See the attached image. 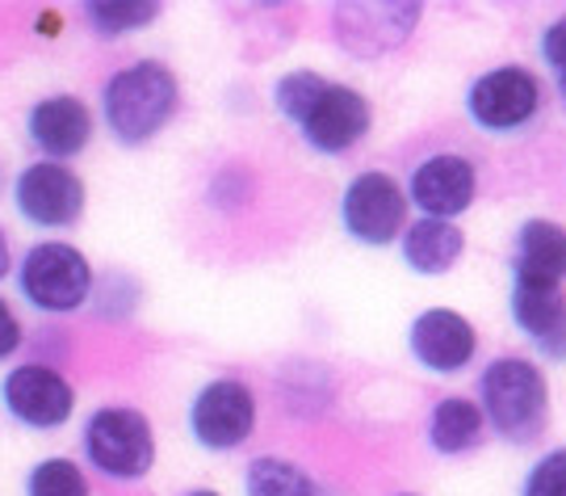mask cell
I'll list each match as a JSON object with an SVG mask.
<instances>
[{"label": "cell", "mask_w": 566, "mask_h": 496, "mask_svg": "<svg viewBox=\"0 0 566 496\" xmlns=\"http://www.w3.org/2000/svg\"><path fill=\"white\" fill-rule=\"evenodd\" d=\"M273 102L290 123L303 131V140L324 156H344L361 144L374 126V105L353 84L327 81L315 68L285 72Z\"/></svg>", "instance_id": "6da1fadb"}, {"label": "cell", "mask_w": 566, "mask_h": 496, "mask_svg": "<svg viewBox=\"0 0 566 496\" xmlns=\"http://www.w3.org/2000/svg\"><path fill=\"white\" fill-rule=\"evenodd\" d=\"M181 110L177 72L160 60H135L118 68L102 89V118L122 147L156 140Z\"/></svg>", "instance_id": "7a4b0ae2"}, {"label": "cell", "mask_w": 566, "mask_h": 496, "mask_svg": "<svg viewBox=\"0 0 566 496\" xmlns=\"http://www.w3.org/2000/svg\"><path fill=\"white\" fill-rule=\"evenodd\" d=\"M479 413L512 446H533L549 425V379L533 358H495L479 379Z\"/></svg>", "instance_id": "3957f363"}, {"label": "cell", "mask_w": 566, "mask_h": 496, "mask_svg": "<svg viewBox=\"0 0 566 496\" xmlns=\"http://www.w3.org/2000/svg\"><path fill=\"white\" fill-rule=\"evenodd\" d=\"M93 266L76 245L63 240H39L25 248L18 266V290L30 299V308L46 311V316H67L81 311L93 299Z\"/></svg>", "instance_id": "277c9868"}, {"label": "cell", "mask_w": 566, "mask_h": 496, "mask_svg": "<svg viewBox=\"0 0 566 496\" xmlns=\"http://www.w3.org/2000/svg\"><path fill=\"white\" fill-rule=\"evenodd\" d=\"M84 455L109 479H143L156 463L151 421L130 404H105L84 421Z\"/></svg>", "instance_id": "5b68a950"}, {"label": "cell", "mask_w": 566, "mask_h": 496, "mask_svg": "<svg viewBox=\"0 0 566 496\" xmlns=\"http://www.w3.org/2000/svg\"><path fill=\"white\" fill-rule=\"evenodd\" d=\"M542 81L521 63H500L465 89V114L479 131L491 135H516L537 123L542 114Z\"/></svg>", "instance_id": "8992f818"}, {"label": "cell", "mask_w": 566, "mask_h": 496, "mask_svg": "<svg viewBox=\"0 0 566 496\" xmlns=\"http://www.w3.org/2000/svg\"><path fill=\"white\" fill-rule=\"evenodd\" d=\"M407 194L395 173L386 168H365L357 173L340 198L344 231L365 248H390L407 228Z\"/></svg>", "instance_id": "52a82bcc"}, {"label": "cell", "mask_w": 566, "mask_h": 496, "mask_svg": "<svg viewBox=\"0 0 566 496\" xmlns=\"http://www.w3.org/2000/svg\"><path fill=\"white\" fill-rule=\"evenodd\" d=\"M252 430H256V395L243 379H210L189 400V437L210 455L243 446Z\"/></svg>", "instance_id": "ba28073f"}, {"label": "cell", "mask_w": 566, "mask_h": 496, "mask_svg": "<svg viewBox=\"0 0 566 496\" xmlns=\"http://www.w3.org/2000/svg\"><path fill=\"white\" fill-rule=\"evenodd\" d=\"M13 203L25 224L46 231L76 228L84 215V182L72 165H55V161H34L18 173L13 182Z\"/></svg>", "instance_id": "9c48e42d"}, {"label": "cell", "mask_w": 566, "mask_h": 496, "mask_svg": "<svg viewBox=\"0 0 566 496\" xmlns=\"http://www.w3.org/2000/svg\"><path fill=\"white\" fill-rule=\"evenodd\" d=\"M0 404L25 430H63L76 413V388L46 362H21L4 374Z\"/></svg>", "instance_id": "30bf717a"}, {"label": "cell", "mask_w": 566, "mask_h": 496, "mask_svg": "<svg viewBox=\"0 0 566 496\" xmlns=\"http://www.w3.org/2000/svg\"><path fill=\"white\" fill-rule=\"evenodd\" d=\"M403 194L407 207L420 210V219H446V224H453L479 198V168H474V161L458 156V152L428 156V161L411 168Z\"/></svg>", "instance_id": "8fae6325"}, {"label": "cell", "mask_w": 566, "mask_h": 496, "mask_svg": "<svg viewBox=\"0 0 566 496\" xmlns=\"http://www.w3.org/2000/svg\"><path fill=\"white\" fill-rule=\"evenodd\" d=\"M411 358L432 374H458L479 353V332L458 308H424L407 332Z\"/></svg>", "instance_id": "7c38bea8"}, {"label": "cell", "mask_w": 566, "mask_h": 496, "mask_svg": "<svg viewBox=\"0 0 566 496\" xmlns=\"http://www.w3.org/2000/svg\"><path fill=\"white\" fill-rule=\"evenodd\" d=\"M25 135L30 144L39 147L46 161L67 165L76 161L88 140H93V110L76 97V93H55V97H42L30 105L25 114Z\"/></svg>", "instance_id": "4fadbf2b"}, {"label": "cell", "mask_w": 566, "mask_h": 496, "mask_svg": "<svg viewBox=\"0 0 566 496\" xmlns=\"http://www.w3.org/2000/svg\"><path fill=\"white\" fill-rule=\"evenodd\" d=\"M512 320H516V329L525 332L542 353H549V358L563 353V332H566L563 287L512 278Z\"/></svg>", "instance_id": "5bb4252c"}, {"label": "cell", "mask_w": 566, "mask_h": 496, "mask_svg": "<svg viewBox=\"0 0 566 496\" xmlns=\"http://www.w3.org/2000/svg\"><path fill=\"white\" fill-rule=\"evenodd\" d=\"M563 273H566V231L554 219H525L521 231H516L512 278L563 287Z\"/></svg>", "instance_id": "9a60e30c"}, {"label": "cell", "mask_w": 566, "mask_h": 496, "mask_svg": "<svg viewBox=\"0 0 566 496\" xmlns=\"http://www.w3.org/2000/svg\"><path fill=\"white\" fill-rule=\"evenodd\" d=\"M399 252H403L407 269H416L424 278H441L462 261L465 231L446 219H416L399 236Z\"/></svg>", "instance_id": "2e32d148"}, {"label": "cell", "mask_w": 566, "mask_h": 496, "mask_svg": "<svg viewBox=\"0 0 566 496\" xmlns=\"http://www.w3.org/2000/svg\"><path fill=\"white\" fill-rule=\"evenodd\" d=\"M483 434H486V421L470 395H446L428 413V446L437 455L446 458L470 455L483 442Z\"/></svg>", "instance_id": "e0dca14e"}, {"label": "cell", "mask_w": 566, "mask_h": 496, "mask_svg": "<svg viewBox=\"0 0 566 496\" xmlns=\"http://www.w3.org/2000/svg\"><path fill=\"white\" fill-rule=\"evenodd\" d=\"M336 21L344 25H361V34L344 39L348 51L357 55H378V51H395L407 39V30L420 21V4H378V9H340Z\"/></svg>", "instance_id": "ac0fdd59"}, {"label": "cell", "mask_w": 566, "mask_h": 496, "mask_svg": "<svg viewBox=\"0 0 566 496\" xmlns=\"http://www.w3.org/2000/svg\"><path fill=\"white\" fill-rule=\"evenodd\" d=\"M243 496H327L306 467L277 455H261L243 472Z\"/></svg>", "instance_id": "d6986e66"}, {"label": "cell", "mask_w": 566, "mask_h": 496, "mask_svg": "<svg viewBox=\"0 0 566 496\" xmlns=\"http://www.w3.org/2000/svg\"><path fill=\"white\" fill-rule=\"evenodd\" d=\"M164 9L156 0H97V4H84V18L97 34H130V30H143L160 18Z\"/></svg>", "instance_id": "ffe728a7"}, {"label": "cell", "mask_w": 566, "mask_h": 496, "mask_svg": "<svg viewBox=\"0 0 566 496\" xmlns=\"http://www.w3.org/2000/svg\"><path fill=\"white\" fill-rule=\"evenodd\" d=\"M25 496H88V476L76 458H42L25 476Z\"/></svg>", "instance_id": "44dd1931"}, {"label": "cell", "mask_w": 566, "mask_h": 496, "mask_svg": "<svg viewBox=\"0 0 566 496\" xmlns=\"http://www.w3.org/2000/svg\"><path fill=\"white\" fill-rule=\"evenodd\" d=\"M566 484V451H546L528 467L521 496H563Z\"/></svg>", "instance_id": "7402d4cb"}, {"label": "cell", "mask_w": 566, "mask_h": 496, "mask_svg": "<svg viewBox=\"0 0 566 496\" xmlns=\"http://www.w3.org/2000/svg\"><path fill=\"white\" fill-rule=\"evenodd\" d=\"M21 320H18V311H13V303L0 294V362H9L13 353L21 350Z\"/></svg>", "instance_id": "603a6c76"}, {"label": "cell", "mask_w": 566, "mask_h": 496, "mask_svg": "<svg viewBox=\"0 0 566 496\" xmlns=\"http://www.w3.org/2000/svg\"><path fill=\"white\" fill-rule=\"evenodd\" d=\"M563 34H566V21H549V30L542 34V55H546L549 72L554 76H563Z\"/></svg>", "instance_id": "cb8c5ba5"}, {"label": "cell", "mask_w": 566, "mask_h": 496, "mask_svg": "<svg viewBox=\"0 0 566 496\" xmlns=\"http://www.w3.org/2000/svg\"><path fill=\"white\" fill-rule=\"evenodd\" d=\"M13 269V248H9V236H4V228H0V278Z\"/></svg>", "instance_id": "d4e9b609"}, {"label": "cell", "mask_w": 566, "mask_h": 496, "mask_svg": "<svg viewBox=\"0 0 566 496\" xmlns=\"http://www.w3.org/2000/svg\"><path fill=\"white\" fill-rule=\"evenodd\" d=\"M189 496H219V493H210V488H198V493H189Z\"/></svg>", "instance_id": "484cf974"}, {"label": "cell", "mask_w": 566, "mask_h": 496, "mask_svg": "<svg viewBox=\"0 0 566 496\" xmlns=\"http://www.w3.org/2000/svg\"><path fill=\"white\" fill-rule=\"evenodd\" d=\"M403 496H411V493H403Z\"/></svg>", "instance_id": "4316f807"}]
</instances>
